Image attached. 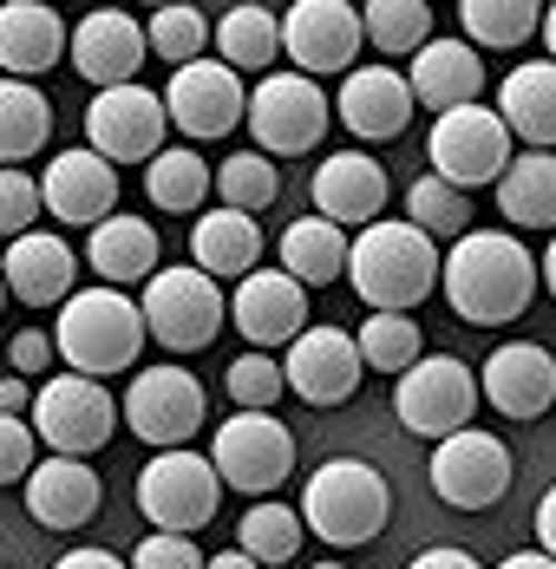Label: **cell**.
Listing matches in <instances>:
<instances>
[{
    "instance_id": "8fae6325",
    "label": "cell",
    "mask_w": 556,
    "mask_h": 569,
    "mask_svg": "<svg viewBox=\"0 0 556 569\" xmlns=\"http://www.w3.org/2000/svg\"><path fill=\"white\" fill-rule=\"evenodd\" d=\"M222 505V478L210 471L203 452H158L145 471H138V511L151 517V530L165 537H190L203 530Z\"/></svg>"
},
{
    "instance_id": "4dcf8cb0",
    "label": "cell",
    "mask_w": 556,
    "mask_h": 569,
    "mask_svg": "<svg viewBox=\"0 0 556 569\" xmlns=\"http://www.w3.org/2000/svg\"><path fill=\"white\" fill-rule=\"evenodd\" d=\"M210 47H217V59L242 79V72H262L269 79V66L281 59V13L276 7H229L217 27H210Z\"/></svg>"
},
{
    "instance_id": "9a60e30c",
    "label": "cell",
    "mask_w": 556,
    "mask_h": 569,
    "mask_svg": "<svg viewBox=\"0 0 556 569\" xmlns=\"http://www.w3.org/2000/svg\"><path fill=\"white\" fill-rule=\"evenodd\" d=\"M165 99L145 86H111L86 106V151H99L106 164H151L165 151Z\"/></svg>"
},
{
    "instance_id": "9c48e42d",
    "label": "cell",
    "mask_w": 556,
    "mask_h": 569,
    "mask_svg": "<svg viewBox=\"0 0 556 569\" xmlns=\"http://www.w3.org/2000/svg\"><path fill=\"white\" fill-rule=\"evenodd\" d=\"M27 426H33V439H47L53 458H92L111 432H118V399H111L99 380L53 373V380L33 387Z\"/></svg>"
},
{
    "instance_id": "f546056e",
    "label": "cell",
    "mask_w": 556,
    "mask_h": 569,
    "mask_svg": "<svg viewBox=\"0 0 556 569\" xmlns=\"http://www.w3.org/2000/svg\"><path fill=\"white\" fill-rule=\"evenodd\" d=\"M190 269H203L210 282L217 276H249L262 269V223L256 217H236V210H203V223H190Z\"/></svg>"
},
{
    "instance_id": "603a6c76",
    "label": "cell",
    "mask_w": 556,
    "mask_h": 569,
    "mask_svg": "<svg viewBox=\"0 0 556 569\" xmlns=\"http://www.w3.org/2000/svg\"><path fill=\"white\" fill-rule=\"evenodd\" d=\"M40 210L59 217V223H86L99 229L118 210V171H111L99 151H86V144H72V151H59L47 177H40Z\"/></svg>"
},
{
    "instance_id": "7402d4cb",
    "label": "cell",
    "mask_w": 556,
    "mask_h": 569,
    "mask_svg": "<svg viewBox=\"0 0 556 569\" xmlns=\"http://www.w3.org/2000/svg\"><path fill=\"white\" fill-rule=\"evenodd\" d=\"M0 282H7L13 301H27V308H59L79 288V249L66 236H53V229H27V236L7 242Z\"/></svg>"
},
{
    "instance_id": "5bb4252c",
    "label": "cell",
    "mask_w": 556,
    "mask_h": 569,
    "mask_svg": "<svg viewBox=\"0 0 556 569\" xmlns=\"http://www.w3.org/2000/svg\"><path fill=\"white\" fill-rule=\"evenodd\" d=\"M158 99H165V118L190 138V144H210V138H229V131L242 124L249 86H242L222 59H190V66L170 72V86Z\"/></svg>"
},
{
    "instance_id": "5b68a950",
    "label": "cell",
    "mask_w": 556,
    "mask_h": 569,
    "mask_svg": "<svg viewBox=\"0 0 556 569\" xmlns=\"http://www.w3.org/2000/svg\"><path fill=\"white\" fill-rule=\"evenodd\" d=\"M138 315H145V341L170 347V353H203L222 335V321H229V295L203 269L177 262V269H158L145 282Z\"/></svg>"
},
{
    "instance_id": "d6a6232c",
    "label": "cell",
    "mask_w": 556,
    "mask_h": 569,
    "mask_svg": "<svg viewBox=\"0 0 556 569\" xmlns=\"http://www.w3.org/2000/svg\"><path fill=\"white\" fill-rule=\"evenodd\" d=\"M347 269V229H334L328 217H301L281 229V276L295 288H328Z\"/></svg>"
},
{
    "instance_id": "6da1fadb",
    "label": "cell",
    "mask_w": 556,
    "mask_h": 569,
    "mask_svg": "<svg viewBox=\"0 0 556 569\" xmlns=\"http://www.w3.org/2000/svg\"><path fill=\"white\" fill-rule=\"evenodd\" d=\"M445 308L471 328H504L537 301V256L510 229H465L439 256Z\"/></svg>"
},
{
    "instance_id": "f6af8a7d",
    "label": "cell",
    "mask_w": 556,
    "mask_h": 569,
    "mask_svg": "<svg viewBox=\"0 0 556 569\" xmlns=\"http://www.w3.org/2000/svg\"><path fill=\"white\" fill-rule=\"evenodd\" d=\"M125 569H203V550L190 543V537H145L138 550H131V563Z\"/></svg>"
},
{
    "instance_id": "30bf717a",
    "label": "cell",
    "mask_w": 556,
    "mask_h": 569,
    "mask_svg": "<svg viewBox=\"0 0 556 569\" xmlns=\"http://www.w3.org/2000/svg\"><path fill=\"white\" fill-rule=\"evenodd\" d=\"M393 412L413 439H451L471 426L478 412V373L451 353H419L399 380H393Z\"/></svg>"
},
{
    "instance_id": "8992f818",
    "label": "cell",
    "mask_w": 556,
    "mask_h": 569,
    "mask_svg": "<svg viewBox=\"0 0 556 569\" xmlns=\"http://www.w3.org/2000/svg\"><path fill=\"white\" fill-rule=\"evenodd\" d=\"M210 471L222 478V491L276 498V485H288L295 471V432L281 426L276 412H229L210 432Z\"/></svg>"
},
{
    "instance_id": "680465c9",
    "label": "cell",
    "mask_w": 556,
    "mask_h": 569,
    "mask_svg": "<svg viewBox=\"0 0 556 569\" xmlns=\"http://www.w3.org/2000/svg\"><path fill=\"white\" fill-rule=\"evenodd\" d=\"M0 308H7V282H0Z\"/></svg>"
},
{
    "instance_id": "b9f144b4",
    "label": "cell",
    "mask_w": 556,
    "mask_h": 569,
    "mask_svg": "<svg viewBox=\"0 0 556 569\" xmlns=\"http://www.w3.org/2000/svg\"><path fill=\"white\" fill-rule=\"evenodd\" d=\"M203 47H210V20L197 7H158L145 27V53H158L165 66H190L203 59Z\"/></svg>"
},
{
    "instance_id": "60d3db41",
    "label": "cell",
    "mask_w": 556,
    "mask_h": 569,
    "mask_svg": "<svg viewBox=\"0 0 556 569\" xmlns=\"http://www.w3.org/2000/svg\"><path fill=\"white\" fill-rule=\"evenodd\" d=\"M354 347H360V367H374V373H393V380H399V373L426 353V335H419L413 315H367L360 335H354Z\"/></svg>"
},
{
    "instance_id": "f35d334b",
    "label": "cell",
    "mask_w": 556,
    "mask_h": 569,
    "mask_svg": "<svg viewBox=\"0 0 556 569\" xmlns=\"http://www.w3.org/2000/svg\"><path fill=\"white\" fill-rule=\"evenodd\" d=\"M210 190L222 197V210L262 217L281 197V171H276V158H262V151H236V158H222L217 171H210Z\"/></svg>"
},
{
    "instance_id": "d590c367",
    "label": "cell",
    "mask_w": 556,
    "mask_h": 569,
    "mask_svg": "<svg viewBox=\"0 0 556 569\" xmlns=\"http://www.w3.org/2000/svg\"><path fill=\"white\" fill-rule=\"evenodd\" d=\"M145 190H151V203L170 210V217L203 210V197H210V164H203V151H197V144H165V151L151 158V171H145Z\"/></svg>"
},
{
    "instance_id": "9f6ffc18",
    "label": "cell",
    "mask_w": 556,
    "mask_h": 569,
    "mask_svg": "<svg viewBox=\"0 0 556 569\" xmlns=\"http://www.w3.org/2000/svg\"><path fill=\"white\" fill-rule=\"evenodd\" d=\"M537 33H544V47H550V66H556V7H544V27H537Z\"/></svg>"
},
{
    "instance_id": "2e32d148",
    "label": "cell",
    "mask_w": 556,
    "mask_h": 569,
    "mask_svg": "<svg viewBox=\"0 0 556 569\" xmlns=\"http://www.w3.org/2000/svg\"><path fill=\"white\" fill-rule=\"evenodd\" d=\"M281 59L301 79L354 72V59H360V7H347V0H295L281 13Z\"/></svg>"
},
{
    "instance_id": "c3c4849f",
    "label": "cell",
    "mask_w": 556,
    "mask_h": 569,
    "mask_svg": "<svg viewBox=\"0 0 556 569\" xmlns=\"http://www.w3.org/2000/svg\"><path fill=\"white\" fill-rule=\"evenodd\" d=\"M406 569H485V563H478L471 550H451V543H439V550H419Z\"/></svg>"
},
{
    "instance_id": "484cf974",
    "label": "cell",
    "mask_w": 556,
    "mask_h": 569,
    "mask_svg": "<svg viewBox=\"0 0 556 569\" xmlns=\"http://www.w3.org/2000/svg\"><path fill=\"white\" fill-rule=\"evenodd\" d=\"M406 92H413V106H426V112L478 106V92H485V59L471 53L465 40H439V33H433V40L413 53Z\"/></svg>"
},
{
    "instance_id": "db71d44e",
    "label": "cell",
    "mask_w": 556,
    "mask_h": 569,
    "mask_svg": "<svg viewBox=\"0 0 556 569\" xmlns=\"http://www.w3.org/2000/svg\"><path fill=\"white\" fill-rule=\"evenodd\" d=\"M498 569H556V563L544 557V550H517V557H504Z\"/></svg>"
},
{
    "instance_id": "d6986e66",
    "label": "cell",
    "mask_w": 556,
    "mask_h": 569,
    "mask_svg": "<svg viewBox=\"0 0 556 569\" xmlns=\"http://www.w3.org/2000/svg\"><path fill=\"white\" fill-rule=\"evenodd\" d=\"M229 328L249 341V353H276L308 328V288H295L281 269H249L229 295Z\"/></svg>"
},
{
    "instance_id": "836d02e7",
    "label": "cell",
    "mask_w": 556,
    "mask_h": 569,
    "mask_svg": "<svg viewBox=\"0 0 556 569\" xmlns=\"http://www.w3.org/2000/svg\"><path fill=\"white\" fill-rule=\"evenodd\" d=\"M301 511L295 505H281V498H256L242 523H236V550L249 557L256 569H276V563H295L301 557Z\"/></svg>"
},
{
    "instance_id": "ba28073f",
    "label": "cell",
    "mask_w": 556,
    "mask_h": 569,
    "mask_svg": "<svg viewBox=\"0 0 556 569\" xmlns=\"http://www.w3.org/2000/svg\"><path fill=\"white\" fill-rule=\"evenodd\" d=\"M242 124L256 131V151H262V158H301V151H315V144L328 138L334 106L315 79H301V72H269V79H256V92H249V106H242Z\"/></svg>"
},
{
    "instance_id": "ee69618b",
    "label": "cell",
    "mask_w": 556,
    "mask_h": 569,
    "mask_svg": "<svg viewBox=\"0 0 556 569\" xmlns=\"http://www.w3.org/2000/svg\"><path fill=\"white\" fill-rule=\"evenodd\" d=\"M40 217V177L27 171H0V236L13 242V236H27Z\"/></svg>"
},
{
    "instance_id": "f5cc1de1",
    "label": "cell",
    "mask_w": 556,
    "mask_h": 569,
    "mask_svg": "<svg viewBox=\"0 0 556 569\" xmlns=\"http://www.w3.org/2000/svg\"><path fill=\"white\" fill-rule=\"evenodd\" d=\"M537 288H550V301H556V229L544 242V256H537Z\"/></svg>"
},
{
    "instance_id": "6f0895ef",
    "label": "cell",
    "mask_w": 556,
    "mask_h": 569,
    "mask_svg": "<svg viewBox=\"0 0 556 569\" xmlns=\"http://www.w3.org/2000/svg\"><path fill=\"white\" fill-rule=\"evenodd\" d=\"M308 569H347V563H308Z\"/></svg>"
},
{
    "instance_id": "ac0fdd59",
    "label": "cell",
    "mask_w": 556,
    "mask_h": 569,
    "mask_svg": "<svg viewBox=\"0 0 556 569\" xmlns=\"http://www.w3.org/2000/svg\"><path fill=\"white\" fill-rule=\"evenodd\" d=\"M66 59H72V72L92 79L99 92L138 86V66H145V27H138V13H125V7L86 13L79 27H66Z\"/></svg>"
},
{
    "instance_id": "d4e9b609",
    "label": "cell",
    "mask_w": 556,
    "mask_h": 569,
    "mask_svg": "<svg viewBox=\"0 0 556 569\" xmlns=\"http://www.w3.org/2000/svg\"><path fill=\"white\" fill-rule=\"evenodd\" d=\"M387 197H393L387 164H374L367 151H334V158H321V171H315V217H328L334 229L380 223Z\"/></svg>"
},
{
    "instance_id": "ffe728a7",
    "label": "cell",
    "mask_w": 556,
    "mask_h": 569,
    "mask_svg": "<svg viewBox=\"0 0 556 569\" xmlns=\"http://www.w3.org/2000/svg\"><path fill=\"white\" fill-rule=\"evenodd\" d=\"M478 399L504 419H544L556 406V353L537 341H504L478 367Z\"/></svg>"
},
{
    "instance_id": "e575fe53",
    "label": "cell",
    "mask_w": 556,
    "mask_h": 569,
    "mask_svg": "<svg viewBox=\"0 0 556 569\" xmlns=\"http://www.w3.org/2000/svg\"><path fill=\"white\" fill-rule=\"evenodd\" d=\"M47 131H53L47 92L27 86V79H0V164H7V171L27 164V158L47 144Z\"/></svg>"
},
{
    "instance_id": "83f0119b",
    "label": "cell",
    "mask_w": 556,
    "mask_h": 569,
    "mask_svg": "<svg viewBox=\"0 0 556 569\" xmlns=\"http://www.w3.org/2000/svg\"><path fill=\"white\" fill-rule=\"evenodd\" d=\"M86 269L99 276V288H118V295L131 282H151V276L165 269V262H158V223L111 210L106 223L86 236Z\"/></svg>"
},
{
    "instance_id": "e0dca14e",
    "label": "cell",
    "mask_w": 556,
    "mask_h": 569,
    "mask_svg": "<svg viewBox=\"0 0 556 569\" xmlns=\"http://www.w3.org/2000/svg\"><path fill=\"white\" fill-rule=\"evenodd\" d=\"M281 387L301 406H347L360 393V347L347 328H301L281 347Z\"/></svg>"
},
{
    "instance_id": "7a4b0ae2",
    "label": "cell",
    "mask_w": 556,
    "mask_h": 569,
    "mask_svg": "<svg viewBox=\"0 0 556 569\" xmlns=\"http://www.w3.org/2000/svg\"><path fill=\"white\" fill-rule=\"evenodd\" d=\"M354 295L367 301V315H413L433 288H439V242H426L406 223H367L347 236V269Z\"/></svg>"
},
{
    "instance_id": "cb8c5ba5",
    "label": "cell",
    "mask_w": 556,
    "mask_h": 569,
    "mask_svg": "<svg viewBox=\"0 0 556 569\" xmlns=\"http://www.w3.org/2000/svg\"><path fill=\"white\" fill-rule=\"evenodd\" d=\"M328 106L360 144H387L413 118V92H406V72H393V66H354Z\"/></svg>"
},
{
    "instance_id": "11a10c76",
    "label": "cell",
    "mask_w": 556,
    "mask_h": 569,
    "mask_svg": "<svg viewBox=\"0 0 556 569\" xmlns=\"http://www.w3.org/2000/svg\"><path fill=\"white\" fill-rule=\"evenodd\" d=\"M203 569H256V563H249L242 550H222V557H210V563H203Z\"/></svg>"
},
{
    "instance_id": "52a82bcc",
    "label": "cell",
    "mask_w": 556,
    "mask_h": 569,
    "mask_svg": "<svg viewBox=\"0 0 556 569\" xmlns=\"http://www.w3.org/2000/svg\"><path fill=\"white\" fill-rule=\"evenodd\" d=\"M118 419L151 446V452H183L197 432H203V419H210V399H203V380L190 373V367H145L125 399H118Z\"/></svg>"
},
{
    "instance_id": "3957f363",
    "label": "cell",
    "mask_w": 556,
    "mask_h": 569,
    "mask_svg": "<svg viewBox=\"0 0 556 569\" xmlns=\"http://www.w3.org/2000/svg\"><path fill=\"white\" fill-rule=\"evenodd\" d=\"M145 353V315L131 295L118 288H72L59 301V328H53V360H66V373L79 380H99L106 387L111 373H131Z\"/></svg>"
},
{
    "instance_id": "7dc6e473",
    "label": "cell",
    "mask_w": 556,
    "mask_h": 569,
    "mask_svg": "<svg viewBox=\"0 0 556 569\" xmlns=\"http://www.w3.org/2000/svg\"><path fill=\"white\" fill-rule=\"evenodd\" d=\"M7 360H13V373H20V380H40V373L53 367V335H47V328H27V335H13Z\"/></svg>"
},
{
    "instance_id": "7c38bea8",
    "label": "cell",
    "mask_w": 556,
    "mask_h": 569,
    "mask_svg": "<svg viewBox=\"0 0 556 569\" xmlns=\"http://www.w3.org/2000/svg\"><path fill=\"white\" fill-rule=\"evenodd\" d=\"M426 158L433 177H445L451 190H478V183H498L510 164V131L498 124L492 106H458V112L433 118V138H426Z\"/></svg>"
},
{
    "instance_id": "277c9868",
    "label": "cell",
    "mask_w": 556,
    "mask_h": 569,
    "mask_svg": "<svg viewBox=\"0 0 556 569\" xmlns=\"http://www.w3.org/2000/svg\"><path fill=\"white\" fill-rule=\"evenodd\" d=\"M295 511H301V530H315L321 543H334V550H360V543H374V537L387 530L393 491L367 458H328V465L308 471Z\"/></svg>"
},
{
    "instance_id": "74e56055",
    "label": "cell",
    "mask_w": 556,
    "mask_h": 569,
    "mask_svg": "<svg viewBox=\"0 0 556 569\" xmlns=\"http://www.w3.org/2000/svg\"><path fill=\"white\" fill-rule=\"evenodd\" d=\"M360 40H374L387 59H413L433 40V7L426 0H367L360 7Z\"/></svg>"
},
{
    "instance_id": "8d00e7d4",
    "label": "cell",
    "mask_w": 556,
    "mask_h": 569,
    "mask_svg": "<svg viewBox=\"0 0 556 569\" xmlns=\"http://www.w3.org/2000/svg\"><path fill=\"white\" fill-rule=\"evenodd\" d=\"M458 20H465V47L478 53V47H498V53H510V47H524L537 27H544V7L537 0H465L458 7Z\"/></svg>"
},
{
    "instance_id": "1f68e13d",
    "label": "cell",
    "mask_w": 556,
    "mask_h": 569,
    "mask_svg": "<svg viewBox=\"0 0 556 569\" xmlns=\"http://www.w3.org/2000/svg\"><path fill=\"white\" fill-rule=\"evenodd\" d=\"M498 210H504V223H517V229H556V151H517L504 164Z\"/></svg>"
},
{
    "instance_id": "681fc988",
    "label": "cell",
    "mask_w": 556,
    "mask_h": 569,
    "mask_svg": "<svg viewBox=\"0 0 556 569\" xmlns=\"http://www.w3.org/2000/svg\"><path fill=\"white\" fill-rule=\"evenodd\" d=\"M53 569H125V557H111V550H99V543H86V550H66Z\"/></svg>"
},
{
    "instance_id": "4316f807",
    "label": "cell",
    "mask_w": 556,
    "mask_h": 569,
    "mask_svg": "<svg viewBox=\"0 0 556 569\" xmlns=\"http://www.w3.org/2000/svg\"><path fill=\"white\" fill-rule=\"evenodd\" d=\"M66 59V20L47 0H7L0 7V79H40Z\"/></svg>"
},
{
    "instance_id": "f1b7e54d",
    "label": "cell",
    "mask_w": 556,
    "mask_h": 569,
    "mask_svg": "<svg viewBox=\"0 0 556 569\" xmlns=\"http://www.w3.org/2000/svg\"><path fill=\"white\" fill-rule=\"evenodd\" d=\"M498 124L510 138H524L530 151H556V66L550 59H530V66L504 72Z\"/></svg>"
},
{
    "instance_id": "ab89813d",
    "label": "cell",
    "mask_w": 556,
    "mask_h": 569,
    "mask_svg": "<svg viewBox=\"0 0 556 569\" xmlns=\"http://www.w3.org/2000/svg\"><path fill=\"white\" fill-rule=\"evenodd\" d=\"M406 223L419 229L426 242H458V236L471 229V197L426 171L413 190H406Z\"/></svg>"
},
{
    "instance_id": "4fadbf2b",
    "label": "cell",
    "mask_w": 556,
    "mask_h": 569,
    "mask_svg": "<svg viewBox=\"0 0 556 569\" xmlns=\"http://www.w3.org/2000/svg\"><path fill=\"white\" fill-rule=\"evenodd\" d=\"M426 478H433L439 505H451V511H492L504 491H510V452H504L498 432L465 426V432H451V439L433 446Z\"/></svg>"
},
{
    "instance_id": "7bdbcfd3",
    "label": "cell",
    "mask_w": 556,
    "mask_h": 569,
    "mask_svg": "<svg viewBox=\"0 0 556 569\" xmlns=\"http://www.w3.org/2000/svg\"><path fill=\"white\" fill-rule=\"evenodd\" d=\"M222 387H229V399H236V412H269V406L288 393L276 353H236L229 373H222Z\"/></svg>"
},
{
    "instance_id": "f907efd6",
    "label": "cell",
    "mask_w": 556,
    "mask_h": 569,
    "mask_svg": "<svg viewBox=\"0 0 556 569\" xmlns=\"http://www.w3.org/2000/svg\"><path fill=\"white\" fill-rule=\"evenodd\" d=\"M537 550H544V557L556 563V485L544 491V498H537Z\"/></svg>"
},
{
    "instance_id": "816d5d0a",
    "label": "cell",
    "mask_w": 556,
    "mask_h": 569,
    "mask_svg": "<svg viewBox=\"0 0 556 569\" xmlns=\"http://www.w3.org/2000/svg\"><path fill=\"white\" fill-rule=\"evenodd\" d=\"M27 406H33V387H27L20 373H13V380H0V412H7V419H27Z\"/></svg>"
},
{
    "instance_id": "bcb514c9",
    "label": "cell",
    "mask_w": 556,
    "mask_h": 569,
    "mask_svg": "<svg viewBox=\"0 0 556 569\" xmlns=\"http://www.w3.org/2000/svg\"><path fill=\"white\" fill-rule=\"evenodd\" d=\"M33 452H40L33 426H27V419H7V412H0V485H20V478L33 471Z\"/></svg>"
},
{
    "instance_id": "44dd1931",
    "label": "cell",
    "mask_w": 556,
    "mask_h": 569,
    "mask_svg": "<svg viewBox=\"0 0 556 569\" xmlns=\"http://www.w3.org/2000/svg\"><path fill=\"white\" fill-rule=\"evenodd\" d=\"M20 498H27V517L40 523V530H86L92 517H99V498H106V485H99V471L86 465V458H33V471L20 478Z\"/></svg>"
}]
</instances>
